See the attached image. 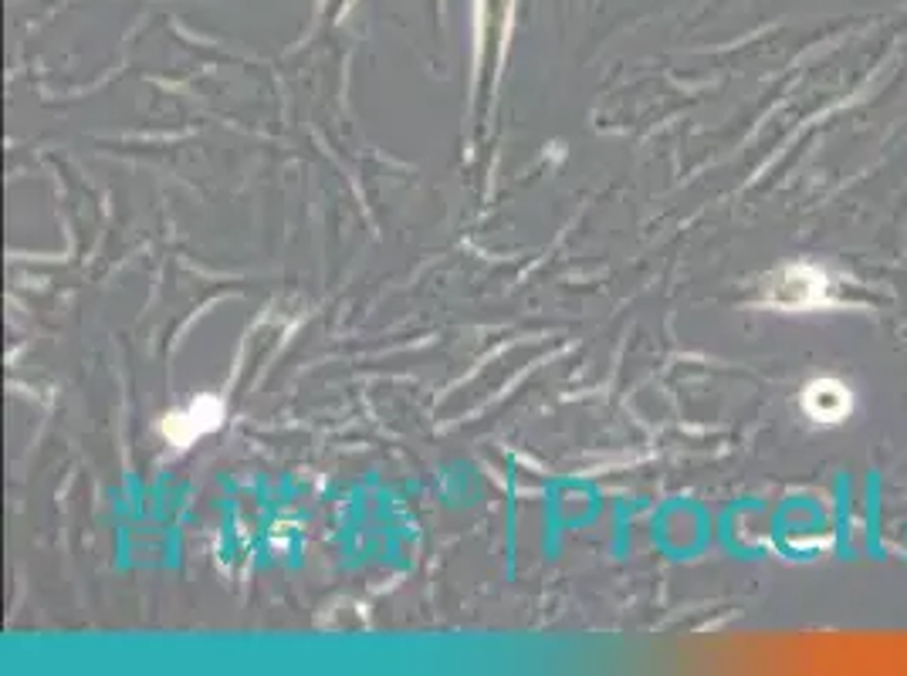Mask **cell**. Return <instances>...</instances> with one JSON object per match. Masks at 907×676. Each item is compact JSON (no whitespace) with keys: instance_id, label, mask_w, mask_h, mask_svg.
Instances as JSON below:
<instances>
[{"instance_id":"obj_1","label":"cell","mask_w":907,"mask_h":676,"mask_svg":"<svg viewBox=\"0 0 907 676\" xmlns=\"http://www.w3.org/2000/svg\"><path fill=\"white\" fill-rule=\"evenodd\" d=\"M826 301L823 274L810 264L786 268L779 277H773V305L779 308H813Z\"/></svg>"},{"instance_id":"obj_2","label":"cell","mask_w":907,"mask_h":676,"mask_svg":"<svg viewBox=\"0 0 907 676\" xmlns=\"http://www.w3.org/2000/svg\"><path fill=\"white\" fill-rule=\"evenodd\" d=\"M802 410H806V416L816 423H840L850 416L853 396L840 379H816L806 386V393H802Z\"/></svg>"},{"instance_id":"obj_3","label":"cell","mask_w":907,"mask_h":676,"mask_svg":"<svg viewBox=\"0 0 907 676\" xmlns=\"http://www.w3.org/2000/svg\"><path fill=\"white\" fill-rule=\"evenodd\" d=\"M217 419H221V403L207 396V400H200V403H190L184 413L166 416L163 430H166V437H169L173 443L187 447V443H193L197 437H203L207 430H214Z\"/></svg>"}]
</instances>
